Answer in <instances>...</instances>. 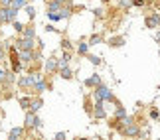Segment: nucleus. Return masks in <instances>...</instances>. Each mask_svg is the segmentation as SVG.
<instances>
[{"instance_id":"31","label":"nucleus","mask_w":160,"mask_h":140,"mask_svg":"<svg viewBox=\"0 0 160 140\" xmlns=\"http://www.w3.org/2000/svg\"><path fill=\"white\" fill-rule=\"evenodd\" d=\"M53 140H67V134H65L63 130H61V132H55V134H53Z\"/></svg>"},{"instance_id":"27","label":"nucleus","mask_w":160,"mask_h":140,"mask_svg":"<svg viewBox=\"0 0 160 140\" xmlns=\"http://www.w3.org/2000/svg\"><path fill=\"white\" fill-rule=\"evenodd\" d=\"M24 10H26V14H28L30 18H32V20L36 18V8H34L32 4H26V6H24Z\"/></svg>"},{"instance_id":"29","label":"nucleus","mask_w":160,"mask_h":140,"mask_svg":"<svg viewBox=\"0 0 160 140\" xmlns=\"http://www.w3.org/2000/svg\"><path fill=\"white\" fill-rule=\"evenodd\" d=\"M48 18H50L52 22H59L61 20V14H59V12H48Z\"/></svg>"},{"instance_id":"15","label":"nucleus","mask_w":160,"mask_h":140,"mask_svg":"<svg viewBox=\"0 0 160 140\" xmlns=\"http://www.w3.org/2000/svg\"><path fill=\"white\" fill-rule=\"evenodd\" d=\"M115 107H117V109H115V120H121V123H122V120H125V118L128 117L127 111H125V107H122L121 103H117Z\"/></svg>"},{"instance_id":"23","label":"nucleus","mask_w":160,"mask_h":140,"mask_svg":"<svg viewBox=\"0 0 160 140\" xmlns=\"http://www.w3.org/2000/svg\"><path fill=\"white\" fill-rule=\"evenodd\" d=\"M61 50H63V51H73V44H71V41L69 40H67V38H63V40H61Z\"/></svg>"},{"instance_id":"32","label":"nucleus","mask_w":160,"mask_h":140,"mask_svg":"<svg viewBox=\"0 0 160 140\" xmlns=\"http://www.w3.org/2000/svg\"><path fill=\"white\" fill-rule=\"evenodd\" d=\"M4 57H6V44H2V41H0V61H2Z\"/></svg>"},{"instance_id":"30","label":"nucleus","mask_w":160,"mask_h":140,"mask_svg":"<svg viewBox=\"0 0 160 140\" xmlns=\"http://www.w3.org/2000/svg\"><path fill=\"white\" fill-rule=\"evenodd\" d=\"M93 16H95V18H99V20H101V18L105 16V12H103V8H93Z\"/></svg>"},{"instance_id":"34","label":"nucleus","mask_w":160,"mask_h":140,"mask_svg":"<svg viewBox=\"0 0 160 140\" xmlns=\"http://www.w3.org/2000/svg\"><path fill=\"white\" fill-rule=\"evenodd\" d=\"M53 2H59L61 6H71V0H53Z\"/></svg>"},{"instance_id":"20","label":"nucleus","mask_w":160,"mask_h":140,"mask_svg":"<svg viewBox=\"0 0 160 140\" xmlns=\"http://www.w3.org/2000/svg\"><path fill=\"white\" fill-rule=\"evenodd\" d=\"M18 103H20V107L24 109V111H30V105H32V97L30 95H24L18 99Z\"/></svg>"},{"instance_id":"11","label":"nucleus","mask_w":160,"mask_h":140,"mask_svg":"<svg viewBox=\"0 0 160 140\" xmlns=\"http://www.w3.org/2000/svg\"><path fill=\"white\" fill-rule=\"evenodd\" d=\"M20 61H22V65H28V63H34V61H36V56H34V50H22V51H20Z\"/></svg>"},{"instance_id":"8","label":"nucleus","mask_w":160,"mask_h":140,"mask_svg":"<svg viewBox=\"0 0 160 140\" xmlns=\"http://www.w3.org/2000/svg\"><path fill=\"white\" fill-rule=\"evenodd\" d=\"M48 89H52V83L48 81L46 77H42V79H38V81L34 83V87H32V91L36 95H42L44 93V91H48Z\"/></svg>"},{"instance_id":"1","label":"nucleus","mask_w":160,"mask_h":140,"mask_svg":"<svg viewBox=\"0 0 160 140\" xmlns=\"http://www.w3.org/2000/svg\"><path fill=\"white\" fill-rule=\"evenodd\" d=\"M93 99L95 101H103V103H117V97L113 95V91H111L107 85H97L93 89Z\"/></svg>"},{"instance_id":"25","label":"nucleus","mask_w":160,"mask_h":140,"mask_svg":"<svg viewBox=\"0 0 160 140\" xmlns=\"http://www.w3.org/2000/svg\"><path fill=\"white\" fill-rule=\"evenodd\" d=\"M148 117H150L152 120H160V111H158V109H156L154 105L150 107V111H148Z\"/></svg>"},{"instance_id":"37","label":"nucleus","mask_w":160,"mask_h":140,"mask_svg":"<svg viewBox=\"0 0 160 140\" xmlns=\"http://www.w3.org/2000/svg\"><path fill=\"white\" fill-rule=\"evenodd\" d=\"M144 2H146V4H150V2H152V0H144Z\"/></svg>"},{"instance_id":"5","label":"nucleus","mask_w":160,"mask_h":140,"mask_svg":"<svg viewBox=\"0 0 160 140\" xmlns=\"http://www.w3.org/2000/svg\"><path fill=\"white\" fill-rule=\"evenodd\" d=\"M14 46L18 47V51H22V50H34L36 40H32V38H24V36H20V38L14 41Z\"/></svg>"},{"instance_id":"4","label":"nucleus","mask_w":160,"mask_h":140,"mask_svg":"<svg viewBox=\"0 0 160 140\" xmlns=\"http://www.w3.org/2000/svg\"><path fill=\"white\" fill-rule=\"evenodd\" d=\"M140 132H142L140 126L137 123H131V124H122V128H121L119 134L127 136V138H140Z\"/></svg>"},{"instance_id":"35","label":"nucleus","mask_w":160,"mask_h":140,"mask_svg":"<svg viewBox=\"0 0 160 140\" xmlns=\"http://www.w3.org/2000/svg\"><path fill=\"white\" fill-rule=\"evenodd\" d=\"M154 41H156V44L160 46V28H158V32H156V38H154Z\"/></svg>"},{"instance_id":"18","label":"nucleus","mask_w":160,"mask_h":140,"mask_svg":"<svg viewBox=\"0 0 160 140\" xmlns=\"http://www.w3.org/2000/svg\"><path fill=\"white\" fill-rule=\"evenodd\" d=\"M93 105H95V103H91V99L85 95V99H83V109H85V113H87L91 118H93Z\"/></svg>"},{"instance_id":"21","label":"nucleus","mask_w":160,"mask_h":140,"mask_svg":"<svg viewBox=\"0 0 160 140\" xmlns=\"http://www.w3.org/2000/svg\"><path fill=\"white\" fill-rule=\"evenodd\" d=\"M20 36H24V38H32V40H36V28L32 26V24H28V26L24 28V32H22Z\"/></svg>"},{"instance_id":"19","label":"nucleus","mask_w":160,"mask_h":140,"mask_svg":"<svg viewBox=\"0 0 160 140\" xmlns=\"http://www.w3.org/2000/svg\"><path fill=\"white\" fill-rule=\"evenodd\" d=\"M77 53L79 56H87L89 53V44H87V40H81L77 44Z\"/></svg>"},{"instance_id":"9","label":"nucleus","mask_w":160,"mask_h":140,"mask_svg":"<svg viewBox=\"0 0 160 140\" xmlns=\"http://www.w3.org/2000/svg\"><path fill=\"white\" fill-rule=\"evenodd\" d=\"M44 71L48 73V75H53V73H58V71H59L58 57H50V59H46V63H44Z\"/></svg>"},{"instance_id":"17","label":"nucleus","mask_w":160,"mask_h":140,"mask_svg":"<svg viewBox=\"0 0 160 140\" xmlns=\"http://www.w3.org/2000/svg\"><path fill=\"white\" fill-rule=\"evenodd\" d=\"M101 41H105V34H93V36H89L87 44H89V47H91V46L101 44Z\"/></svg>"},{"instance_id":"36","label":"nucleus","mask_w":160,"mask_h":140,"mask_svg":"<svg viewBox=\"0 0 160 140\" xmlns=\"http://www.w3.org/2000/svg\"><path fill=\"white\" fill-rule=\"evenodd\" d=\"M75 140H89V138H85V136H83V138H75Z\"/></svg>"},{"instance_id":"26","label":"nucleus","mask_w":160,"mask_h":140,"mask_svg":"<svg viewBox=\"0 0 160 140\" xmlns=\"http://www.w3.org/2000/svg\"><path fill=\"white\" fill-rule=\"evenodd\" d=\"M117 4H119V8H121V10H131V8H132L131 0H117Z\"/></svg>"},{"instance_id":"6","label":"nucleus","mask_w":160,"mask_h":140,"mask_svg":"<svg viewBox=\"0 0 160 140\" xmlns=\"http://www.w3.org/2000/svg\"><path fill=\"white\" fill-rule=\"evenodd\" d=\"M144 26L148 30H158L160 28V14L158 12H152V14H148L144 18Z\"/></svg>"},{"instance_id":"3","label":"nucleus","mask_w":160,"mask_h":140,"mask_svg":"<svg viewBox=\"0 0 160 140\" xmlns=\"http://www.w3.org/2000/svg\"><path fill=\"white\" fill-rule=\"evenodd\" d=\"M18 8L14 6H0V24H10L18 18Z\"/></svg>"},{"instance_id":"16","label":"nucleus","mask_w":160,"mask_h":140,"mask_svg":"<svg viewBox=\"0 0 160 140\" xmlns=\"http://www.w3.org/2000/svg\"><path fill=\"white\" fill-rule=\"evenodd\" d=\"M58 73H59V77H61V79H65V81H71V79H73V75H75V73H73V69L69 67V65L61 67Z\"/></svg>"},{"instance_id":"14","label":"nucleus","mask_w":160,"mask_h":140,"mask_svg":"<svg viewBox=\"0 0 160 140\" xmlns=\"http://www.w3.org/2000/svg\"><path fill=\"white\" fill-rule=\"evenodd\" d=\"M42 107H44V99H42V95H36V97H32V105H30V111L38 113Z\"/></svg>"},{"instance_id":"7","label":"nucleus","mask_w":160,"mask_h":140,"mask_svg":"<svg viewBox=\"0 0 160 140\" xmlns=\"http://www.w3.org/2000/svg\"><path fill=\"white\" fill-rule=\"evenodd\" d=\"M93 118L95 120H105L107 118L105 103H103V101H95V105H93Z\"/></svg>"},{"instance_id":"33","label":"nucleus","mask_w":160,"mask_h":140,"mask_svg":"<svg viewBox=\"0 0 160 140\" xmlns=\"http://www.w3.org/2000/svg\"><path fill=\"white\" fill-rule=\"evenodd\" d=\"M131 4L134 6V8H140V6H146L144 0H131Z\"/></svg>"},{"instance_id":"28","label":"nucleus","mask_w":160,"mask_h":140,"mask_svg":"<svg viewBox=\"0 0 160 140\" xmlns=\"http://www.w3.org/2000/svg\"><path fill=\"white\" fill-rule=\"evenodd\" d=\"M12 26H14V30H16L18 34H22V32H24V28H26V24H22V22L14 20V22H12Z\"/></svg>"},{"instance_id":"13","label":"nucleus","mask_w":160,"mask_h":140,"mask_svg":"<svg viewBox=\"0 0 160 140\" xmlns=\"http://www.w3.org/2000/svg\"><path fill=\"white\" fill-rule=\"evenodd\" d=\"M107 44H109V47H122L127 44V38H125V36H113Z\"/></svg>"},{"instance_id":"2","label":"nucleus","mask_w":160,"mask_h":140,"mask_svg":"<svg viewBox=\"0 0 160 140\" xmlns=\"http://www.w3.org/2000/svg\"><path fill=\"white\" fill-rule=\"evenodd\" d=\"M44 123H42V118L38 117V113L34 111H26V117H24V128L26 130H40Z\"/></svg>"},{"instance_id":"38","label":"nucleus","mask_w":160,"mask_h":140,"mask_svg":"<svg viewBox=\"0 0 160 140\" xmlns=\"http://www.w3.org/2000/svg\"><path fill=\"white\" fill-rule=\"evenodd\" d=\"M101 2H111V0H101Z\"/></svg>"},{"instance_id":"10","label":"nucleus","mask_w":160,"mask_h":140,"mask_svg":"<svg viewBox=\"0 0 160 140\" xmlns=\"http://www.w3.org/2000/svg\"><path fill=\"white\" fill-rule=\"evenodd\" d=\"M101 83H103V81H101V75H99V73H91V75L83 81V85H85L87 89H95L97 85H101Z\"/></svg>"},{"instance_id":"39","label":"nucleus","mask_w":160,"mask_h":140,"mask_svg":"<svg viewBox=\"0 0 160 140\" xmlns=\"http://www.w3.org/2000/svg\"><path fill=\"white\" fill-rule=\"evenodd\" d=\"M109 140H113V138H109Z\"/></svg>"},{"instance_id":"24","label":"nucleus","mask_w":160,"mask_h":140,"mask_svg":"<svg viewBox=\"0 0 160 140\" xmlns=\"http://www.w3.org/2000/svg\"><path fill=\"white\" fill-rule=\"evenodd\" d=\"M85 57H87V59H89V61L93 63V65H101V63H103V59H101L99 56H95V53H87Z\"/></svg>"},{"instance_id":"12","label":"nucleus","mask_w":160,"mask_h":140,"mask_svg":"<svg viewBox=\"0 0 160 140\" xmlns=\"http://www.w3.org/2000/svg\"><path fill=\"white\" fill-rule=\"evenodd\" d=\"M24 126H14L10 132H8V140H22L24 138Z\"/></svg>"},{"instance_id":"22","label":"nucleus","mask_w":160,"mask_h":140,"mask_svg":"<svg viewBox=\"0 0 160 140\" xmlns=\"http://www.w3.org/2000/svg\"><path fill=\"white\" fill-rule=\"evenodd\" d=\"M61 6L59 2H53V0H48V12H61Z\"/></svg>"}]
</instances>
